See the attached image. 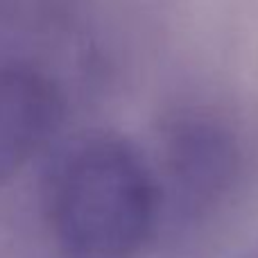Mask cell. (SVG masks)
Masks as SVG:
<instances>
[{
  "label": "cell",
  "mask_w": 258,
  "mask_h": 258,
  "mask_svg": "<svg viewBox=\"0 0 258 258\" xmlns=\"http://www.w3.org/2000/svg\"><path fill=\"white\" fill-rule=\"evenodd\" d=\"M161 204L145 152L116 129L75 134L45 174V211L66 258H138Z\"/></svg>",
  "instance_id": "6da1fadb"
},
{
  "label": "cell",
  "mask_w": 258,
  "mask_h": 258,
  "mask_svg": "<svg viewBox=\"0 0 258 258\" xmlns=\"http://www.w3.org/2000/svg\"><path fill=\"white\" fill-rule=\"evenodd\" d=\"M63 118L66 100L48 71L23 59L0 63V186L48 150Z\"/></svg>",
  "instance_id": "7a4b0ae2"
}]
</instances>
